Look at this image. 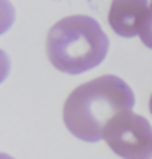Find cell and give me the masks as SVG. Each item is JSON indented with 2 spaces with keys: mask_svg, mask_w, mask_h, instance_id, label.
Masks as SVG:
<instances>
[{
  "mask_svg": "<svg viewBox=\"0 0 152 159\" xmlns=\"http://www.w3.org/2000/svg\"><path fill=\"white\" fill-rule=\"evenodd\" d=\"M103 140L122 159L152 157V125L141 115L122 110L103 127Z\"/></svg>",
  "mask_w": 152,
  "mask_h": 159,
  "instance_id": "3957f363",
  "label": "cell"
},
{
  "mask_svg": "<svg viewBox=\"0 0 152 159\" xmlns=\"http://www.w3.org/2000/svg\"><path fill=\"white\" fill-rule=\"evenodd\" d=\"M135 94L122 78L104 74L76 87L64 102V124L71 134L89 143L103 138V127L115 113L133 110Z\"/></svg>",
  "mask_w": 152,
  "mask_h": 159,
  "instance_id": "6da1fadb",
  "label": "cell"
},
{
  "mask_svg": "<svg viewBox=\"0 0 152 159\" xmlns=\"http://www.w3.org/2000/svg\"><path fill=\"white\" fill-rule=\"evenodd\" d=\"M110 39L90 16H66L46 35V55L51 66L67 74H81L104 60Z\"/></svg>",
  "mask_w": 152,
  "mask_h": 159,
  "instance_id": "7a4b0ae2",
  "label": "cell"
},
{
  "mask_svg": "<svg viewBox=\"0 0 152 159\" xmlns=\"http://www.w3.org/2000/svg\"><path fill=\"white\" fill-rule=\"evenodd\" d=\"M16 20V11L11 0H0V35L6 34Z\"/></svg>",
  "mask_w": 152,
  "mask_h": 159,
  "instance_id": "5b68a950",
  "label": "cell"
},
{
  "mask_svg": "<svg viewBox=\"0 0 152 159\" xmlns=\"http://www.w3.org/2000/svg\"><path fill=\"white\" fill-rule=\"evenodd\" d=\"M149 11H150V14H152V0H150V6H149Z\"/></svg>",
  "mask_w": 152,
  "mask_h": 159,
  "instance_id": "30bf717a",
  "label": "cell"
},
{
  "mask_svg": "<svg viewBox=\"0 0 152 159\" xmlns=\"http://www.w3.org/2000/svg\"><path fill=\"white\" fill-rule=\"evenodd\" d=\"M11 71V58L4 50H0V83H4Z\"/></svg>",
  "mask_w": 152,
  "mask_h": 159,
  "instance_id": "52a82bcc",
  "label": "cell"
},
{
  "mask_svg": "<svg viewBox=\"0 0 152 159\" xmlns=\"http://www.w3.org/2000/svg\"><path fill=\"white\" fill-rule=\"evenodd\" d=\"M149 110H150V113H152V96H150V101H149Z\"/></svg>",
  "mask_w": 152,
  "mask_h": 159,
  "instance_id": "9c48e42d",
  "label": "cell"
},
{
  "mask_svg": "<svg viewBox=\"0 0 152 159\" xmlns=\"http://www.w3.org/2000/svg\"><path fill=\"white\" fill-rule=\"evenodd\" d=\"M149 12L147 0H112L108 23L120 37H135L140 34Z\"/></svg>",
  "mask_w": 152,
  "mask_h": 159,
  "instance_id": "277c9868",
  "label": "cell"
},
{
  "mask_svg": "<svg viewBox=\"0 0 152 159\" xmlns=\"http://www.w3.org/2000/svg\"><path fill=\"white\" fill-rule=\"evenodd\" d=\"M150 159H152V157H150Z\"/></svg>",
  "mask_w": 152,
  "mask_h": 159,
  "instance_id": "8fae6325",
  "label": "cell"
},
{
  "mask_svg": "<svg viewBox=\"0 0 152 159\" xmlns=\"http://www.w3.org/2000/svg\"><path fill=\"white\" fill-rule=\"evenodd\" d=\"M0 159H14V157H12V156H9V154L0 152Z\"/></svg>",
  "mask_w": 152,
  "mask_h": 159,
  "instance_id": "ba28073f",
  "label": "cell"
},
{
  "mask_svg": "<svg viewBox=\"0 0 152 159\" xmlns=\"http://www.w3.org/2000/svg\"><path fill=\"white\" fill-rule=\"evenodd\" d=\"M140 39L141 43L147 46V48H150L152 50V14L149 12V16H147V20L143 21V25H141L140 29Z\"/></svg>",
  "mask_w": 152,
  "mask_h": 159,
  "instance_id": "8992f818",
  "label": "cell"
}]
</instances>
